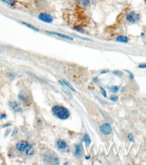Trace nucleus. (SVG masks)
<instances>
[{"label": "nucleus", "mask_w": 146, "mask_h": 165, "mask_svg": "<svg viewBox=\"0 0 146 165\" xmlns=\"http://www.w3.org/2000/svg\"><path fill=\"white\" fill-rule=\"evenodd\" d=\"M53 114L59 119L66 120L69 118L70 112L65 107L61 106H55L52 108Z\"/></svg>", "instance_id": "nucleus-1"}, {"label": "nucleus", "mask_w": 146, "mask_h": 165, "mask_svg": "<svg viewBox=\"0 0 146 165\" xmlns=\"http://www.w3.org/2000/svg\"><path fill=\"white\" fill-rule=\"evenodd\" d=\"M16 147L18 151L22 153H25L29 156L33 155V150L32 146L29 142H26V141H20V142H18L16 145Z\"/></svg>", "instance_id": "nucleus-2"}, {"label": "nucleus", "mask_w": 146, "mask_h": 165, "mask_svg": "<svg viewBox=\"0 0 146 165\" xmlns=\"http://www.w3.org/2000/svg\"><path fill=\"white\" fill-rule=\"evenodd\" d=\"M44 161L49 165H59V159L57 156L50 152H47L43 155Z\"/></svg>", "instance_id": "nucleus-3"}, {"label": "nucleus", "mask_w": 146, "mask_h": 165, "mask_svg": "<svg viewBox=\"0 0 146 165\" xmlns=\"http://www.w3.org/2000/svg\"><path fill=\"white\" fill-rule=\"evenodd\" d=\"M18 98L20 100L22 101L24 104L25 105H30L32 104V97L30 94L29 92H28L26 90H22L19 94Z\"/></svg>", "instance_id": "nucleus-4"}, {"label": "nucleus", "mask_w": 146, "mask_h": 165, "mask_svg": "<svg viewBox=\"0 0 146 165\" xmlns=\"http://www.w3.org/2000/svg\"><path fill=\"white\" fill-rule=\"evenodd\" d=\"M140 14H138L137 12H135V11H131V12H129L126 16L127 20L130 23H136V22H139L140 20Z\"/></svg>", "instance_id": "nucleus-5"}, {"label": "nucleus", "mask_w": 146, "mask_h": 165, "mask_svg": "<svg viewBox=\"0 0 146 165\" xmlns=\"http://www.w3.org/2000/svg\"><path fill=\"white\" fill-rule=\"evenodd\" d=\"M38 18L42 22H44L45 23H52L53 20L52 16L47 13H41L39 15Z\"/></svg>", "instance_id": "nucleus-6"}, {"label": "nucleus", "mask_w": 146, "mask_h": 165, "mask_svg": "<svg viewBox=\"0 0 146 165\" xmlns=\"http://www.w3.org/2000/svg\"><path fill=\"white\" fill-rule=\"evenodd\" d=\"M99 130L102 134L108 135L112 132V127L109 123H104L99 127Z\"/></svg>", "instance_id": "nucleus-7"}, {"label": "nucleus", "mask_w": 146, "mask_h": 165, "mask_svg": "<svg viewBox=\"0 0 146 165\" xmlns=\"http://www.w3.org/2000/svg\"><path fill=\"white\" fill-rule=\"evenodd\" d=\"M9 105L10 106L11 109H12L13 111L16 112H22V108L20 106V104L15 101H10Z\"/></svg>", "instance_id": "nucleus-8"}, {"label": "nucleus", "mask_w": 146, "mask_h": 165, "mask_svg": "<svg viewBox=\"0 0 146 165\" xmlns=\"http://www.w3.org/2000/svg\"><path fill=\"white\" fill-rule=\"evenodd\" d=\"M47 33L49 34H52V35H54L58 36L61 38H64V39H68V40H73L74 39L72 37H71L70 36L66 35L64 34H62V33H57V32H53V31H46Z\"/></svg>", "instance_id": "nucleus-9"}, {"label": "nucleus", "mask_w": 146, "mask_h": 165, "mask_svg": "<svg viewBox=\"0 0 146 165\" xmlns=\"http://www.w3.org/2000/svg\"><path fill=\"white\" fill-rule=\"evenodd\" d=\"M56 146H57V147L60 150H64L66 148H68V145H67L66 142L64 140H62V139H60L58 141H57Z\"/></svg>", "instance_id": "nucleus-10"}, {"label": "nucleus", "mask_w": 146, "mask_h": 165, "mask_svg": "<svg viewBox=\"0 0 146 165\" xmlns=\"http://www.w3.org/2000/svg\"><path fill=\"white\" fill-rule=\"evenodd\" d=\"M76 3L79 6L86 8L90 5L91 0H75Z\"/></svg>", "instance_id": "nucleus-11"}, {"label": "nucleus", "mask_w": 146, "mask_h": 165, "mask_svg": "<svg viewBox=\"0 0 146 165\" xmlns=\"http://www.w3.org/2000/svg\"><path fill=\"white\" fill-rule=\"evenodd\" d=\"M116 40L118 42H120V43H127L129 42V39L127 36L124 35H120L118 36L116 38Z\"/></svg>", "instance_id": "nucleus-12"}, {"label": "nucleus", "mask_w": 146, "mask_h": 165, "mask_svg": "<svg viewBox=\"0 0 146 165\" xmlns=\"http://www.w3.org/2000/svg\"><path fill=\"white\" fill-rule=\"evenodd\" d=\"M59 82L60 83H61L62 85H64V86H66V87H67L68 88H69L70 89H71L72 91H75V89L72 87V86L70 85L69 82H68V81H65V80H63V81H59Z\"/></svg>", "instance_id": "nucleus-13"}, {"label": "nucleus", "mask_w": 146, "mask_h": 165, "mask_svg": "<svg viewBox=\"0 0 146 165\" xmlns=\"http://www.w3.org/2000/svg\"><path fill=\"white\" fill-rule=\"evenodd\" d=\"M82 152V146L81 145H78L76 146L75 150V155L76 156H80Z\"/></svg>", "instance_id": "nucleus-14"}, {"label": "nucleus", "mask_w": 146, "mask_h": 165, "mask_svg": "<svg viewBox=\"0 0 146 165\" xmlns=\"http://www.w3.org/2000/svg\"><path fill=\"white\" fill-rule=\"evenodd\" d=\"M82 141L86 143L87 146H89L90 143H91V139H90V137L88 135H85V136L83 137V139H82Z\"/></svg>", "instance_id": "nucleus-15"}, {"label": "nucleus", "mask_w": 146, "mask_h": 165, "mask_svg": "<svg viewBox=\"0 0 146 165\" xmlns=\"http://www.w3.org/2000/svg\"><path fill=\"white\" fill-rule=\"evenodd\" d=\"M1 1H3V2H4L5 4L9 5V6H15V4H16V2H15L14 0H1Z\"/></svg>", "instance_id": "nucleus-16"}, {"label": "nucleus", "mask_w": 146, "mask_h": 165, "mask_svg": "<svg viewBox=\"0 0 146 165\" xmlns=\"http://www.w3.org/2000/svg\"><path fill=\"white\" fill-rule=\"evenodd\" d=\"M22 24H24V25H25V26H27V27H29V29H31L34 30H35V31H37V32H39V30L38 29H37L36 27L33 26V25H31V24H30L26 23V22H22Z\"/></svg>", "instance_id": "nucleus-17"}, {"label": "nucleus", "mask_w": 146, "mask_h": 165, "mask_svg": "<svg viewBox=\"0 0 146 165\" xmlns=\"http://www.w3.org/2000/svg\"><path fill=\"white\" fill-rule=\"evenodd\" d=\"M110 91H111L112 92H113V93H116L117 91H118L119 88H118V86H112V87H110Z\"/></svg>", "instance_id": "nucleus-18"}, {"label": "nucleus", "mask_w": 146, "mask_h": 165, "mask_svg": "<svg viewBox=\"0 0 146 165\" xmlns=\"http://www.w3.org/2000/svg\"><path fill=\"white\" fill-rule=\"evenodd\" d=\"M110 100L112 101H113V102H116V101L118 100V96H116V95H113V96H111L110 98Z\"/></svg>", "instance_id": "nucleus-19"}, {"label": "nucleus", "mask_w": 146, "mask_h": 165, "mask_svg": "<svg viewBox=\"0 0 146 165\" xmlns=\"http://www.w3.org/2000/svg\"><path fill=\"white\" fill-rule=\"evenodd\" d=\"M100 90H101V95L104 97V98H106L107 97V94H106V91L104 89L103 87H100Z\"/></svg>", "instance_id": "nucleus-20"}, {"label": "nucleus", "mask_w": 146, "mask_h": 165, "mask_svg": "<svg viewBox=\"0 0 146 165\" xmlns=\"http://www.w3.org/2000/svg\"><path fill=\"white\" fill-rule=\"evenodd\" d=\"M127 137H128V139H129L130 142H134V138H133V136L132 134H129Z\"/></svg>", "instance_id": "nucleus-21"}, {"label": "nucleus", "mask_w": 146, "mask_h": 165, "mask_svg": "<svg viewBox=\"0 0 146 165\" xmlns=\"http://www.w3.org/2000/svg\"><path fill=\"white\" fill-rule=\"evenodd\" d=\"M126 72H127V73H129V77H130V79H134V75L131 72H130V71H127V70H126Z\"/></svg>", "instance_id": "nucleus-22"}, {"label": "nucleus", "mask_w": 146, "mask_h": 165, "mask_svg": "<svg viewBox=\"0 0 146 165\" xmlns=\"http://www.w3.org/2000/svg\"><path fill=\"white\" fill-rule=\"evenodd\" d=\"M138 67L139 68H146V63H143V64H140L138 66Z\"/></svg>", "instance_id": "nucleus-23"}, {"label": "nucleus", "mask_w": 146, "mask_h": 165, "mask_svg": "<svg viewBox=\"0 0 146 165\" xmlns=\"http://www.w3.org/2000/svg\"><path fill=\"white\" fill-rule=\"evenodd\" d=\"M113 74L116 75V76H120V75H122V73L120 72H119V71H114V72H113Z\"/></svg>", "instance_id": "nucleus-24"}, {"label": "nucleus", "mask_w": 146, "mask_h": 165, "mask_svg": "<svg viewBox=\"0 0 146 165\" xmlns=\"http://www.w3.org/2000/svg\"><path fill=\"white\" fill-rule=\"evenodd\" d=\"M6 114H0V120H1V119H2V118H6Z\"/></svg>", "instance_id": "nucleus-25"}, {"label": "nucleus", "mask_w": 146, "mask_h": 165, "mask_svg": "<svg viewBox=\"0 0 146 165\" xmlns=\"http://www.w3.org/2000/svg\"><path fill=\"white\" fill-rule=\"evenodd\" d=\"M75 30H77V31H79V32H83V30L81 28H80V27H76V28H75Z\"/></svg>", "instance_id": "nucleus-26"}, {"label": "nucleus", "mask_w": 146, "mask_h": 165, "mask_svg": "<svg viewBox=\"0 0 146 165\" xmlns=\"http://www.w3.org/2000/svg\"><path fill=\"white\" fill-rule=\"evenodd\" d=\"M107 72H108V71H101V74H104V73H107Z\"/></svg>", "instance_id": "nucleus-27"}, {"label": "nucleus", "mask_w": 146, "mask_h": 165, "mask_svg": "<svg viewBox=\"0 0 146 165\" xmlns=\"http://www.w3.org/2000/svg\"><path fill=\"white\" fill-rule=\"evenodd\" d=\"M144 1H145V2H146V0H144Z\"/></svg>", "instance_id": "nucleus-28"}]
</instances>
